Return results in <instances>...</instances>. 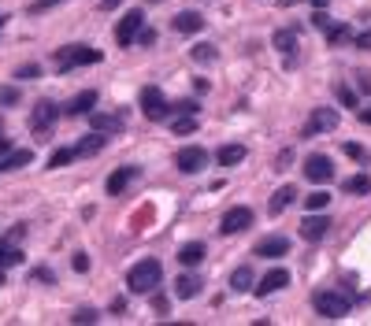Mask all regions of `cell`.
I'll use <instances>...</instances> for the list:
<instances>
[{
    "mask_svg": "<svg viewBox=\"0 0 371 326\" xmlns=\"http://www.w3.org/2000/svg\"><path fill=\"white\" fill-rule=\"evenodd\" d=\"M197 293H201V282L193 275H182L179 282H174V297H179V300H193Z\"/></svg>",
    "mask_w": 371,
    "mask_h": 326,
    "instance_id": "obj_23",
    "label": "cell"
},
{
    "mask_svg": "<svg viewBox=\"0 0 371 326\" xmlns=\"http://www.w3.org/2000/svg\"><path fill=\"white\" fill-rule=\"evenodd\" d=\"M312 308H315V315H323V319H345L349 315V297L338 293V289H320L312 297Z\"/></svg>",
    "mask_w": 371,
    "mask_h": 326,
    "instance_id": "obj_3",
    "label": "cell"
},
{
    "mask_svg": "<svg viewBox=\"0 0 371 326\" xmlns=\"http://www.w3.org/2000/svg\"><path fill=\"white\" fill-rule=\"evenodd\" d=\"M312 23H315V26H320V30H331V26H334V19H331V15H327V12H323V8H320V12H315V15H312Z\"/></svg>",
    "mask_w": 371,
    "mask_h": 326,
    "instance_id": "obj_40",
    "label": "cell"
},
{
    "mask_svg": "<svg viewBox=\"0 0 371 326\" xmlns=\"http://www.w3.org/2000/svg\"><path fill=\"white\" fill-rule=\"evenodd\" d=\"M327 230H331V219H327V215H315V212H308V219L301 223L304 241H320V237H327Z\"/></svg>",
    "mask_w": 371,
    "mask_h": 326,
    "instance_id": "obj_14",
    "label": "cell"
},
{
    "mask_svg": "<svg viewBox=\"0 0 371 326\" xmlns=\"http://www.w3.org/2000/svg\"><path fill=\"white\" fill-rule=\"evenodd\" d=\"M171 130L174 134H193L197 130V115H171Z\"/></svg>",
    "mask_w": 371,
    "mask_h": 326,
    "instance_id": "obj_29",
    "label": "cell"
},
{
    "mask_svg": "<svg viewBox=\"0 0 371 326\" xmlns=\"http://www.w3.org/2000/svg\"><path fill=\"white\" fill-rule=\"evenodd\" d=\"M63 115V108L60 104H52V101H41L34 108V115H30V130L38 134V141H45L52 134V126H56V119Z\"/></svg>",
    "mask_w": 371,
    "mask_h": 326,
    "instance_id": "obj_4",
    "label": "cell"
},
{
    "mask_svg": "<svg viewBox=\"0 0 371 326\" xmlns=\"http://www.w3.org/2000/svg\"><path fill=\"white\" fill-rule=\"evenodd\" d=\"M0 26H4V15H0Z\"/></svg>",
    "mask_w": 371,
    "mask_h": 326,
    "instance_id": "obj_53",
    "label": "cell"
},
{
    "mask_svg": "<svg viewBox=\"0 0 371 326\" xmlns=\"http://www.w3.org/2000/svg\"><path fill=\"white\" fill-rule=\"evenodd\" d=\"M360 123H364V126H371V108H368V112H360Z\"/></svg>",
    "mask_w": 371,
    "mask_h": 326,
    "instance_id": "obj_49",
    "label": "cell"
},
{
    "mask_svg": "<svg viewBox=\"0 0 371 326\" xmlns=\"http://www.w3.org/2000/svg\"><path fill=\"white\" fill-rule=\"evenodd\" d=\"M4 152H12V141H8V137H0V156H4Z\"/></svg>",
    "mask_w": 371,
    "mask_h": 326,
    "instance_id": "obj_48",
    "label": "cell"
},
{
    "mask_svg": "<svg viewBox=\"0 0 371 326\" xmlns=\"http://www.w3.org/2000/svg\"><path fill=\"white\" fill-rule=\"evenodd\" d=\"M71 319H74V323H97V319H101V315H97L93 308H79V311L71 315Z\"/></svg>",
    "mask_w": 371,
    "mask_h": 326,
    "instance_id": "obj_38",
    "label": "cell"
},
{
    "mask_svg": "<svg viewBox=\"0 0 371 326\" xmlns=\"http://www.w3.org/2000/svg\"><path fill=\"white\" fill-rule=\"evenodd\" d=\"M204 163H208V152L201 145H186V148H179V156H174V167H179L182 175H197V171H204Z\"/></svg>",
    "mask_w": 371,
    "mask_h": 326,
    "instance_id": "obj_5",
    "label": "cell"
},
{
    "mask_svg": "<svg viewBox=\"0 0 371 326\" xmlns=\"http://www.w3.org/2000/svg\"><path fill=\"white\" fill-rule=\"evenodd\" d=\"M345 156L349 160H356V163H368L371 156H368V148H360V145H345Z\"/></svg>",
    "mask_w": 371,
    "mask_h": 326,
    "instance_id": "obj_37",
    "label": "cell"
},
{
    "mask_svg": "<svg viewBox=\"0 0 371 326\" xmlns=\"http://www.w3.org/2000/svg\"><path fill=\"white\" fill-rule=\"evenodd\" d=\"M152 308H156V311H171V300L163 297V293H152Z\"/></svg>",
    "mask_w": 371,
    "mask_h": 326,
    "instance_id": "obj_41",
    "label": "cell"
},
{
    "mask_svg": "<svg viewBox=\"0 0 371 326\" xmlns=\"http://www.w3.org/2000/svg\"><path fill=\"white\" fill-rule=\"evenodd\" d=\"M104 145H108V137L101 134V130H93V134H85L79 145H74V156H97Z\"/></svg>",
    "mask_w": 371,
    "mask_h": 326,
    "instance_id": "obj_18",
    "label": "cell"
},
{
    "mask_svg": "<svg viewBox=\"0 0 371 326\" xmlns=\"http://www.w3.org/2000/svg\"><path fill=\"white\" fill-rule=\"evenodd\" d=\"M293 4H301V0H279V8H293Z\"/></svg>",
    "mask_w": 371,
    "mask_h": 326,
    "instance_id": "obj_50",
    "label": "cell"
},
{
    "mask_svg": "<svg viewBox=\"0 0 371 326\" xmlns=\"http://www.w3.org/2000/svg\"><path fill=\"white\" fill-rule=\"evenodd\" d=\"M215 56H220V52H215V45H208V41L193 45V60H197V63H215Z\"/></svg>",
    "mask_w": 371,
    "mask_h": 326,
    "instance_id": "obj_30",
    "label": "cell"
},
{
    "mask_svg": "<svg viewBox=\"0 0 371 326\" xmlns=\"http://www.w3.org/2000/svg\"><path fill=\"white\" fill-rule=\"evenodd\" d=\"M15 78L19 82H34V78H41V67H38V63H23V67L15 71Z\"/></svg>",
    "mask_w": 371,
    "mask_h": 326,
    "instance_id": "obj_35",
    "label": "cell"
},
{
    "mask_svg": "<svg viewBox=\"0 0 371 326\" xmlns=\"http://www.w3.org/2000/svg\"><path fill=\"white\" fill-rule=\"evenodd\" d=\"M71 267L79 271V275H85V271H90V256H85V252H74V256H71Z\"/></svg>",
    "mask_w": 371,
    "mask_h": 326,
    "instance_id": "obj_39",
    "label": "cell"
},
{
    "mask_svg": "<svg viewBox=\"0 0 371 326\" xmlns=\"http://www.w3.org/2000/svg\"><path fill=\"white\" fill-rule=\"evenodd\" d=\"M19 104V85H0V108Z\"/></svg>",
    "mask_w": 371,
    "mask_h": 326,
    "instance_id": "obj_34",
    "label": "cell"
},
{
    "mask_svg": "<svg viewBox=\"0 0 371 326\" xmlns=\"http://www.w3.org/2000/svg\"><path fill=\"white\" fill-rule=\"evenodd\" d=\"M138 41H141V45H152V41H156V34H152V30H149V26H141V34H138Z\"/></svg>",
    "mask_w": 371,
    "mask_h": 326,
    "instance_id": "obj_44",
    "label": "cell"
},
{
    "mask_svg": "<svg viewBox=\"0 0 371 326\" xmlns=\"http://www.w3.org/2000/svg\"><path fill=\"white\" fill-rule=\"evenodd\" d=\"M356 85H360V93H371V74H356Z\"/></svg>",
    "mask_w": 371,
    "mask_h": 326,
    "instance_id": "obj_45",
    "label": "cell"
},
{
    "mask_svg": "<svg viewBox=\"0 0 371 326\" xmlns=\"http://www.w3.org/2000/svg\"><path fill=\"white\" fill-rule=\"evenodd\" d=\"M201 26H204V15H197V12H182V15H174V30H179V34H197Z\"/></svg>",
    "mask_w": 371,
    "mask_h": 326,
    "instance_id": "obj_21",
    "label": "cell"
},
{
    "mask_svg": "<svg viewBox=\"0 0 371 326\" xmlns=\"http://www.w3.org/2000/svg\"><path fill=\"white\" fill-rule=\"evenodd\" d=\"M293 200H297V189H293V186H282V189H275V193H271V204H267V212H271V215H282V212H286Z\"/></svg>",
    "mask_w": 371,
    "mask_h": 326,
    "instance_id": "obj_19",
    "label": "cell"
},
{
    "mask_svg": "<svg viewBox=\"0 0 371 326\" xmlns=\"http://www.w3.org/2000/svg\"><path fill=\"white\" fill-rule=\"evenodd\" d=\"M334 126H338V112H334V108H315V112L308 115V123H304V137L331 134Z\"/></svg>",
    "mask_w": 371,
    "mask_h": 326,
    "instance_id": "obj_9",
    "label": "cell"
},
{
    "mask_svg": "<svg viewBox=\"0 0 371 326\" xmlns=\"http://www.w3.org/2000/svg\"><path fill=\"white\" fill-rule=\"evenodd\" d=\"M19 264H23V252L0 237V267H19Z\"/></svg>",
    "mask_w": 371,
    "mask_h": 326,
    "instance_id": "obj_26",
    "label": "cell"
},
{
    "mask_svg": "<svg viewBox=\"0 0 371 326\" xmlns=\"http://www.w3.org/2000/svg\"><path fill=\"white\" fill-rule=\"evenodd\" d=\"M290 286V271L286 267H275V271H267L264 278L256 282V297H271V293H279V289H286Z\"/></svg>",
    "mask_w": 371,
    "mask_h": 326,
    "instance_id": "obj_11",
    "label": "cell"
},
{
    "mask_svg": "<svg viewBox=\"0 0 371 326\" xmlns=\"http://www.w3.org/2000/svg\"><path fill=\"white\" fill-rule=\"evenodd\" d=\"M253 286H256V282H253V271H249V267H238L234 275H231V289L234 293H249Z\"/></svg>",
    "mask_w": 371,
    "mask_h": 326,
    "instance_id": "obj_25",
    "label": "cell"
},
{
    "mask_svg": "<svg viewBox=\"0 0 371 326\" xmlns=\"http://www.w3.org/2000/svg\"><path fill=\"white\" fill-rule=\"evenodd\" d=\"M327 4H331V0H312V8H327Z\"/></svg>",
    "mask_w": 371,
    "mask_h": 326,
    "instance_id": "obj_51",
    "label": "cell"
},
{
    "mask_svg": "<svg viewBox=\"0 0 371 326\" xmlns=\"http://www.w3.org/2000/svg\"><path fill=\"white\" fill-rule=\"evenodd\" d=\"M271 41H275V49L293 63V56H297V34H293V30H275V37H271Z\"/></svg>",
    "mask_w": 371,
    "mask_h": 326,
    "instance_id": "obj_20",
    "label": "cell"
},
{
    "mask_svg": "<svg viewBox=\"0 0 371 326\" xmlns=\"http://www.w3.org/2000/svg\"><path fill=\"white\" fill-rule=\"evenodd\" d=\"M34 282H49V286H52V282H56V275H52L49 267H38V271H34Z\"/></svg>",
    "mask_w": 371,
    "mask_h": 326,
    "instance_id": "obj_42",
    "label": "cell"
},
{
    "mask_svg": "<svg viewBox=\"0 0 371 326\" xmlns=\"http://www.w3.org/2000/svg\"><path fill=\"white\" fill-rule=\"evenodd\" d=\"M345 41H353V30H349L345 23H334L331 30H327V45H345Z\"/></svg>",
    "mask_w": 371,
    "mask_h": 326,
    "instance_id": "obj_27",
    "label": "cell"
},
{
    "mask_svg": "<svg viewBox=\"0 0 371 326\" xmlns=\"http://www.w3.org/2000/svg\"><path fill=\"white\" fill-rule=\"evenodd\" d=\"M119 4H123V0H101V8H104V12H112V8H119Z\"/></svg>",
    "mask_w": 371,
    "mask_h": 326,
    "instance_id": "obj_47",
    "label": "cell"
},
{
    "mask_svg": "<svg viewBox=\"0 0 371 326\" xmlns=\"http://www.w3.org/2000/svg\"><path fill=\"white\" fill-rule=\"evenodd\" d=\"M56 4H63V0H38V4L30 8V12H49V8H56Z\"/></svg>",
    "mask_w": 371,
    "mask_h": 326,
    "instance_id": "obj_43",
    "label": "cell"
},
{
    "mask_svg": "<svg viewBox=\"0 0 371 326\" xmlns=\"http://www.w3.org/2000/svg\"><path fill=\"white\" fill-rule=\"evenodd\" d=\"M0 286H4V267H0Z\"/></svg>",
    "mask_w": 371,
    "mask_h": 326,
    "instance_id": "obj_52",
    "label": "cell"
},
{
    "mask_svg": "<svg viewBox=\"0 0 371 326\" xmlns=\"http://www.w3.org/2000/svg\"><path fill=\"white\" fill-rule=\"evenodd\" d=\"M163 282V267L160 259H141V264H134L126 271V289L130 293H152Z\"/></svg>",
    "mask_w": 371,
    "mask_h": 326,
    "instance_id": "obj_1",
    "label": "cell"
},
{
    "mask_svg": "<svg viewBox=\"0 0 371 326\" xmlns=\"http://www.w3.org/2000/svg\"><path fill=\"white\" fill-rule=\"evenodd\" d=\"M138 175H141V167H130V163H126V167H115L112 175H108V186H104L108 197H119L130 182H138Z\"/></svg>",
    "mask_w": 371,
    "mask_h": 326,
    "instance_id": "obj_13",
    "label": "cell"
},
{
    "mask_svg": "<svg viewBox=\"0 0 371 326\" xmlns=\"http://www.w3.org/2000/svg\"><path fill=\"white\" fill-rule=\"evenodd\" d=\"M90 63H101V49L93 45H67V49H56V67L67 74L74 67H90Z\"/></svg>",
    "mask_w": 371,
    "mask_h": 326,
    "instance_id": "obj_2",
    "label": "cell"
},
{
    "mask_svg": "<svg viewBox=\"0 0 371 326\" xmlns=\"http://www.w3.org/2000/svg\"><path fill=\"white\" fill-rule=\"evenodd\" d=\"M141 112H145V119H152V123L167 119V104H163V93L156 85H145V89H141Z\"/></svg>",
    "mask_w": 371,
    "mask_h": 326,
    "instance_id": "obj_8",
    "label": "cell"
},
{
    "mask_svg": "<svg viewBox=\"0 0 371 326\" xmlns=\"http://www.w3.org/2000/svg\"><path fill=\"white\" fill-rule=\"evenodd\" d=\"M334 96H338V104H345V108H356V89H349L345 82H338V85H334Z\"/></svg>",
    "mask_w": 371,
    "mask_h": 326,
    "instance_id": "obj_32",
    "label": "cell"
},
{
    "mask_svg": "<svg viewBox=\"0 0 371 326\" xmlns=\"http://www.w3.org/2000/svg\"><path fill=\"white\" fill-rule=\"evenodd\" d=\"M93 104H97V93H93V89H85V93H79L67 108H63V115H71V119L90 115V112H93Z\"/></svg>",
    "mask_w": 371,
    "mask_h": 326,
    "instance_id": "obj_16",
    "label": "cell"
},
{
    "mask_svg": "<svg viewBox=\"0 0 371 326\" xmlns=\"http://www.w3.org/2000/svg\"><path fill=\"white\" fill-rule=\"evenodd\" d=\"M141 26H145V15H141V12H126L123 19H119V26H115V41H119L123 49H130V45L138 41Z\"/></svg>",
    "mask_w": 371,
    "mask_h": 326,
    "instance_id": "obj_7",
    "label": "cell"
},
{
    "mask_svg": "<svg viewBox=\"0 0 371 326\" xmlns=\"http://www.w3.org/2000/svg\"><path fill=\"white\" fill-rule=\"evenodd\" d=\"M90 123H93V130H101V134H119L126 119L123 115H108V112H90Z\"/></svg>",
    "mask_w": 371,
    "mask_h": 326,
    "instance_id": "obj_15",
    "label": "cell"
},
{
    "mask_svg": "<svg viewBox=\"0 0 371 326\" xmlns=\"http://www.w3.org/2000/svg\"><path fill=\"white\" fill-rule=\"evenodd\" d=\"M167 115H197V104H193V101H179V104L167 108Z\"/></svg>",
    "mask_w": 371,
    "mask_h": 326,
    "instance_id": "obj_36",
    "label": "cell"
},
{
    "mask_svg": "<svg viewBox=\"0 0 371 326\" xmlns=\"http://www.w3.org/2000/svg\"><path fill=\"white\" fill-rule=\"evenodd\" d=\"M215 160H220V167H234V163L245 160V148L242 145H223L220 152H215Z\"/></svg>",
    "mask_w": 371,
    "mask_h": 326,
    "instance_id": "obj_24",
    "label": "cell"
},
{
    "mask_svg": "<svg viewBox=\"0 0 371 326\" xmlns=\"http://www.w3.org/2000/svg\"><path fill=\"white\" fill-rule=\"evenodd\" d=\"M342 189L345 193H356V197H360V193H371V178L368 175H353V178L342 182Z\"/></svg>",
    "mask_w": 371,
    "mask_h": 326,
    "instance_id": "obj_28",
    "label": "cell"
},
{
    "mask_svg": "<svg viewBox=\"0 0 371 326\" xmlns=\"http://www.w3.org/2000/svg\"><path fill=\"white\" fill-rule=\"evenodd\" d=\"M260 259H282V256H290V237H279V234H271L264 237V241H256V252Z\"/></svg>",
    "mask_w": 371,
    "mask_h": 326,
    "instance_id": "obj_12",
    "label": "cell"
},
{
    "mask_svg": "<svg viewBox=\"0 0 371 326\" xmlns=\"http://www.w3.org/2000/svg\"><path fill=\"white\" fill-rule=\"evenodd\" d=\"M327 204H331V193H323V189H315L312 197H304V208L308 212H323Z\"/></svg>",
    "mask_w": 371,
    "mask_h": 326,
    "instance_id": "obj_31",
    "label": "cell"
},
{
    "mask_svg": "<svg viewBox=\"0 0 371 326\" xmlns=\"http://www.w3.org/2000/svg\"><path fill=\"white\" fill-rule=\"evenodd\" d=\"M71 160H79V156H74V148H56L49 156V167H67Z\"/></svg>",
    "mask_w": 371,
    "mask_h": 326,
    "instance_id": "obj_33",
    "label": "cell"
},
{
    "mask_svg": "<svg viewBox=\"0 0 371 326\" xmlns=\"http://www.w3.org/2000/svg\"><path fill=\"white\" fill-rule=\"evenodd\" d=\"M253 226V212L249 208H231V212H223V219H220V234H242Z\"/></svg>",
    "mask_w": 371,
    "mask_h": 326,
    "instance_id": "obj_10",
    "label": "cell"
},
{
    "mask_svg": "<svg viewBox=\"0 0 371 326\" xmlns=\"http://www.w3.org/2000/svg\"><path fill=\"white\" fill-rule=\"evenodd\" d=\"M30 160H34V152H30V148H12V152H4V156H0V175H4V171L26 167Z\"/></svg>",
    "mask_w": 371,
    "mask_h": 326,
    "instance_id": "obj_17",
    "label": "cell"
},
{
    "mask_svg": "<svg viewBox=\"0 0 371 326\" xmlns=\"http://www.w3.org/2000/svg\"><path fill=\"white\" fill-rule=\"evenodd\" d=\"M301 171H304V178H308L312 186H327V182L334 178V163H331V156H308Z\"/></svg>",
    "mask_w": 371,
    "mask_h": 326,
    "instance_id": "obj_6",
    "label": "cell"
},
{
    "mask_svg": "<svg viewBox=\"0 0 371 326\" xmlns=\"http://www.w3.org/2000/svg\"><path fill=\"white\" fill-rule=\"evenodd\" d=\"M356 49H364V52H371V34H360V37H356Z\"/></svg>",
    "mask_w": 371,
    "mask_h": 326,
    "instance_id": "obj_46",
    "label": "cell"
},
{
    "mask_svg": "<svg viewBox=\"0 0 371 326\" xmlns=\"http://www.w3.org/2000/svg\"><path fill=\"white\" fill-rule=\"evenodd\" d=\"M201 259H204V245H201V241H190V245L179 248V264H182V267H197Z\"/></svg>",
    "mask_w": 371,
    "mask_h": 326,
    "instance_id": "obj_22",
    "label": "cell"
}]
</instances>
